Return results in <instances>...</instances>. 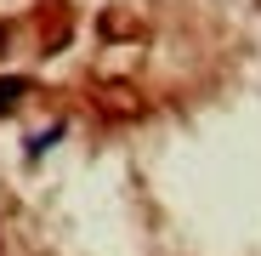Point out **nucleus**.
<instances>
[{
	"label": "nucleus",
	"instance_id": "nucleus-1",
	"mask_svg": "<svg viewBox=\"0 0 261 256\" xmlns=\"http://www.w3.org/2000/svg\"><path fill=\"white\" fill-rule=\"evenodd\" d=\"M17 97H29V80H0V114H12Z\"/></svg>",
	"mask_w": 261,
	"mask_h": 256
},
{
	"label": "nucleus",
	"instance_id": "nucleus-2",
	"mask_svg": "<svg viewBox=\"0 0 261 256\" xmlns=\"http://www.w3.org/2000/svg\"><path fill=\"white\" fill-rule=\"evenodd\" d=\"M0 52H6V23H0Z\"/></svg>",
	"mask_w": 261,
	"mask_h": 256
}]
</instances>
